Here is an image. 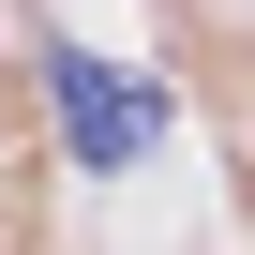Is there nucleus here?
Here are the masks:
<instances>
[{"label":"nucleus","mask_w":255,"mask_h":255,"mask_svg":"<svg viewBox=\"0 0 255 255\" xmlns=\"http://www.w3.org/2000/svg\"><path fill=\"white\" fill-rule=\"evenodd\" d=\"M45 105H60V150H75L90 180H120V165L165 150V90L120 75V60H90V45H45Z\"/></svg>","instance_id":"1"}]
</instances>
